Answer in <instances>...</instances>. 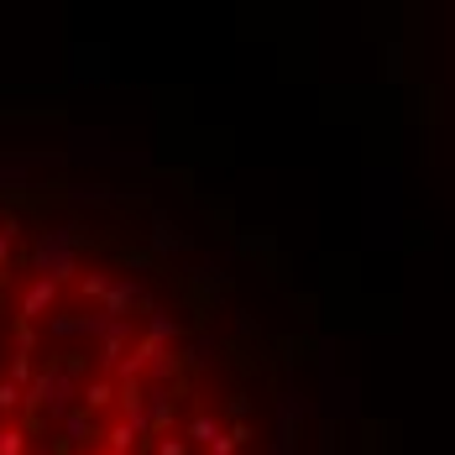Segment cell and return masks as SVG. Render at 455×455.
<instances>
[{
    "mask_svg": "<svg viewBox=\"0 0 455 455\" xmlns=\"http://www.w3.org/2000/svg\"><path fill=\"white\" fill-rule=\"evenodd\" d=\"M163 257L90 188L0 183V455H246Z\"/></svg>",
    "mask_w": 455,
    "mask_h": 455,
    "instance_id": "obj_1",
    "label": "cell"
}]
</instances>
